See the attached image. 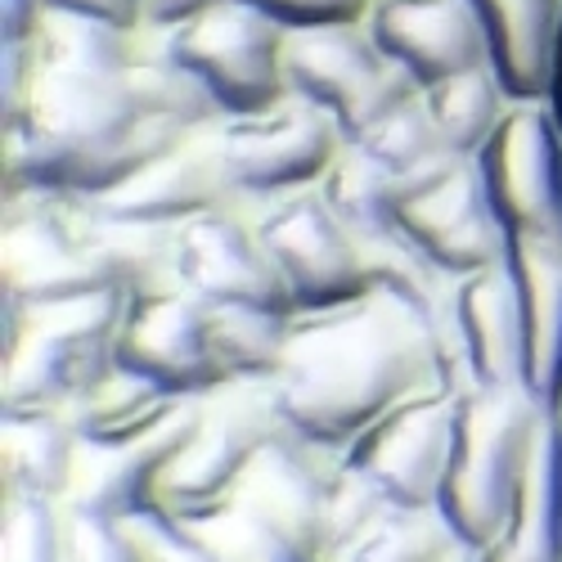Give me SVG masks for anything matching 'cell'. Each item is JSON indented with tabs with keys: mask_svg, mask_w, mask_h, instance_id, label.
<instances>
[{
	"mask_svg": "<svg viewBox=\"0 0 562 562\" xmlns=\"http://www.w3.org/2000/svg\"><path fill=\"white\" fill-rule=\"evenodd\" d=\"M424 387H446L432 338L401 302L373 289L360 302L293 315L270 401L293 432L347 450L373 418Z\"/></svg>",
	"mask_w": 562,
	"mask_h": 562,
	"instance_id": "obj_1",
	"label": "cell"
},
{
	"mask_svg": "<svg viewBox=\"0 0 562 562\" xmlns=\"http://www.w3.org/2000/svg\"><path fill=\"white\" fill-rule=\"evenodd\" d=\"M0 284L19 289L27 306L126 293L109 225L90 199L27 184L0 190Z\"/></svg>",
	"mask_w": 562,
	"mask_h": 562,
	"instance_id": "obj_2",
	"label": "cell"
},
{
	"mask_svg": "<svg viewBox=\"0 0 562 562\" xmlns=\"http://www.w3.org/2000/svg\"><path fill=\"white\" fill-rule=\"evenodd\" d=\"M549 409L527 392H463L459 441L441 486V518L463 549H486L504 522L536 463Z\"/></svg>",
	"mask_w": 562,
	"mask_h": 562,
	"instance_id": "obj_3",
	"label": "cell"
},
{
	"mask_svg": "<svg viewBox=\"0 0 562 562\" xmlns=\"http://www.w3.org/2000/svg\"><path fill=\"white\" fill-rule=\"evenodd\" d=\"M342 450H329L284 418L234 491V508L252 536L261 562H338L334 544V486Z\"/></svg>",
	"mask_w": 562,
	"mask_h": 562,
	"instance_id": "obj_4",
	"label": "cell"
},
{
	"mask_svg": "<svg viewBox=\"0 0 562 562\" xmlns=\"http://www.w3.org/2000/svg\"><path fill=\"white\" fill-rule=\"evenodd\" d=\"M126 311V293L32 306L23 347L0 364V414H64L117 364Z\"/></svg>",
	"mask_w": 562,
	"mask_h": 562,
	"instance_id": "obj_5",
	"label": "cell"
},
{
	"mask_svg": "<svg viewBox=\"0 0 562 562\" xmlns=\"http://www.w3.org/2000/svg\"><path fill=\"white\" fill-rule=\"evenodd\" d=\"M284 36V23L244 5V0H221V5L194 14L190 23L167 27L171 55L203 77L225 117L261 113L289 100Z\"/></svg>",
	"mask_w": 562,
	"mask_h": 562,
	"instance_id": "obj_6",
	"label": "cell"
},
{
	"mask_svg": "<svg viewBox=\"0 0 562 562\" xmlns=\"http://www.w3.org/2000/svg\"><path fill=\"white\" fill-rule=\"evenodd\" d=\"M212 139L248 203H270L311 190V184L329 176V167L347 145L334 113H324L297 95L261 113L221 117L212 126Z\"/></svg>",
	"mask_w": 562,
	"mask_h": 562,
	"instance_id": "obj_7",
	"label": "cell"
},
{
	"mask_svg": "<svg viewBox=\"0 0 562 562\" xmlns=\"http://www.w3.org/2000/svg\"><path fill=\"white\" fill-rule=\"evenodd\" d=\"M257 229L279 274H284L297 311H324L373 293L369 248L329 207L319 184L257 203Z\"/></svg>",
	"mask_w": 562,
	"mask_h": 562,
	"instance_id": "obj_8",
	"label": "cell"
},
{
	"mask_svg": "<svg viewBox=\"0 0 562 562\" xmlns=\"http://www.w3.org/2000/svg\"><path fill=\"white\" fill-rule=\"evenodd\" d=\"M463 392L454 387H424L396 401L387 414L342 450L356 473H364L383 491L387 504L401 508H437L454 441H459Z\"/></svg>",
	"mask_w": 562,
	"mask_h": 562,
	"instance_id": "obj_9",
	"label": "cell"
},
{
	"mask_svg": "<svg viewBox=\"0 0 562 562\" xmlns=\"http://www.w3.org/2000/svg\"><path fill=\"white\" fill-rule=\"evenodd\" d=\"M139 122L145 113L126 86V68L36 50L27 104L10 126H0V135H19L50 149H109Z\"/></svg>",
	"mask_w": 562,
	"mask_h": 562,
	"instance_id": "obj_10",
	"label": "cell"
},
{
	"mask_svg": "<svg viewBox=\"0 0 562 562\" xmlns=\"http://www.w3.org/2000/svg\"><path fill=\"white\" fill-rule=\"evenodd\" d=\"M274 428H279V409L270 401V383H234L199 401L194 428L167 468L158 513L212 508V504L234 499V491L244 486L248 468L257 463Z\"/></svg>",
	"mask_w": 562,
	"mask_h": 562,
	"instance_id": "obj_11",
	"label": "cell"
},
{
	"mask_svg": "<svg viewBox=\"0 0 562 562\" xmlns=\"http://www.w3.org/2000/svg\"><path fill=\"white\" fill-rule=\"evenodd\" d=\"M117 364L145 373L149 383L167 387L180 401H207L234 387L216 347L212 306L184 284L131 297L117 338Z\"/></svg>",
	"mask_w": 562,
	"mask_h": 562,
	"instance_id": "obj_12",
	"label": "cell"
},
{
	"mask_svg": "<svg viewBox=\"0 0 562 562\" xmlns=\"http://www.w3.org/2000/svg\"><path fill=\"white\" fill-rule=\"evenodd\" d=\"M473 162L504 234L562 229V122L549 100H513Z\"/></svg>",
	"mask_w": 562,
	"mask_h": 562,
	"instance_id": "obj_13",
	"label": "cell"
},
{
	"mask_svg": "<svg viewBox=\"0 0 562 562\" xmlns=\"http://www.w3.org/2000/svg\"><path fill=\"white\" fill-rule=\"evenodd\" d=\"M180 284L212 306L297 315V302L261 244L257 207H225L180 225Z\"/></svg>",
	"mask_w": 562,
	"mask_h": 562,
	"instance_id": "obj_14",
	"label": "cell"
},
{
	"mask_svg": "<svg viewBox=\"0 0 562 562\" xmlns=\"http://www.w3.org/2000/svg\"><path fill=\"white\" fill-rule=\"evenodd\" d=\"M396 234L454 279L504 261L508 248V234L491 207V194L473 158L454 162L437 180L405 194L396 212Z\"/></svg>",
	"mask_w": 562,
	"mask_h": 562,
	"instance_id": "obj_15",
	"label": "cell"
},
{
	"mask_svg": "<svg viewBox=\"0 0 562 562\" xmlns=\"http://www.w3.org/2000/svg\"><path fill=\"white\" fill-rule=\"evenodd\" d=\"M225 207H257L239 194L234 184L212 126L184 135L176 149L158 154L149 167H139L131 180H122L113 194L95 199V212L109 221H131V225H167L180 229L207 212Z\"/></svg>",
	"mask_w": 562,
	"mask_h": 562,
	"instance_id": "obj_16",
	"label": "cell"
},
{
	"mask_svg": "<svg viewBox=\"0 0 562 562\" xmlns=\"http://www.w3.org/2000/svg\"><path fill=\"white\" fill-rule=\"evenodd\" d=\"M364 23L383 55L424 90L491 64V36L473 0H369Z\"/></svg>",
	"mask_w": 562,
	"mask_h": 562,
	"instance_id": "obj_17",
	"label": "cell"
},
{
	"mask_svg": "<svg viewBox=\"0 0 562 562\" xmlns=\"http://www.w3.org/2000/svg\"><path fill=\"white\" fill-rule=\"evenodd\" d=\"M454 319L468 383L477 392H527V329L508 261L454 279Z\"/></svg>",
	"mask_w": 562,
	"mask_h": 562,
	"instance_id": "obj_18",
	"label": "cell"
},
{
	"mask_svg": "<svg viewBox=\"0 0 562 562\" xmlns=\"http://www.w3.org/2000/svg\"><path fill=\"white\" fill-rule=\"evenodd\" d=\"M199 418V401L184 405L167 428H158L145 441H131L117 450H86L81 446V468L68 495V508L81 513H104V518H154L162 508V482L176 450L184 446Z\"/></svg>",
	"mask_w": 562,
	"mask_h": 562,
	"instance_id": "obj_19",
	"label": "cell"
},
{
	"mask_svg": "<svg viewBox=\"0 0 562 562\" xmlns=\"http://www.w3.org/2000/svg\"><path fill=\"white\" fill-rule=\"evenodd\" d=\"M392 68L383 45L373 41L364 19H338V23H306L289 27L284 36V81L289 95L311 100L324 113H342L356 95L379 81Z\"/></svg>",
	"mask_w": 562,
	"mask_h": 562,
	"instance_id": "obj_20",
	"label": "cell"
},
{
	"mask_svg": "<svg viewBox=\"0 0 562 562\" xmlns=\"http://www.w3.org/2000/svg\"><path fill=\"white\" fill-rule=\"evenodd\" d=\"M508 274L527 329V392L540 409H562V229L508 234Z\"/></svg>",
	"mask_w": 562,
	"mask_h": 562,
	"instance_id": "obj_21",
	"label": "cell"
},
{
	"mask_svg": "<svg viewBox=\"0 0 562 562\" xmlns=\"http://www.w3.org/2000/svg\"><path fill=\"white\" fill-rule=\"evenodd\" d=\"M184 405H194V401H180L167 387L149 383L145 373H135L126 364H113L104 379L90 383L64 414H68V424L77 428L86 450H117V446L145 441L158 428H167Z\"/></svg>",
	"mask_w": 562,
	"mask_h": 562,
	"instance_id": "obj_22",
	"label": "cell"
},
{
	"mask_svg": "<svg viewBox=\"0 0 562 562\" xmlns=\"http://www.w3.org/2000/svg\"><path fill=\"white\" fill-rule=\"evenodd\" d=\"M81 468V437L68 414H0V495L68 504Z\"/></svg>",
	"mask_w": 562,
	"mask_h": 562,
	"instance_id": "obj_23",
	"label": "cell"
},
{
	"mask_svg": "<svg viewBox=\"0 0 562 562\" xmlns=\"http://www.w3.org/2000/svg\"><path fill=\"white\" fill-rule=\"evenodd\" d=\"M486 36L491 64L513 100H549L553 45L562 23V0H473Z\"/></svg>",
	"mask_w": 562,
	"mask_h": 562,
	"instance_id": "obj_24",
	"label": "cell"
},
{
	"mask_svg": "<svg viewBox=\"0 0 562 562\" xmlns=\"http://www.w3.org/2000/svg\"><path fill=\"white\" fill-rule=\"evenodd\" d=\"M126 86L145 117H162V122L190 126V131H207L225 117L221 104L212 100V90L203 86V77L171 55L167 27H135Z\"/></svg>",
	"mask_w": 562,
	"mask_h": 562,
	"instance_id": "obj_25",
	"label": "cell"
},
{
	"mask_svg": "<svg viewBox=\"0 0 562 562\" xmlns=\"http://www.w3.org/2000/svg\"><path fill=\"white\" fill-rule=\"evenodd\" d=\"M424 104L441 131V139L459 158H477L486 149V139L513 109L508 86L499 81L495 64H477L468 72H454L437 86L424 90Z\"/></svg>",
	"mask_w": 562,
	"mask_h": 562,
	"instance_id": "obj_26",
	"label": "cell"
},
{
	"mask_svg": "<svg viewBox=\"0 0 562 562\" xmlns=\"http://www.w3.org/2000/svg\"><path fill=\"white\" fill-rule=\"evenodd\" d=\"M356 149H364L405 194H414L418 184H428L441 171H450L454 162H463L441 139V131H437V122L424 104V90H418L409 104H401L392 117H383L369 135H360Z\"/></svg>",
	"mask_w": 562,
	"mask_h": 562,
	"instance_id": "obj_27",
	"label": "cell"
},
{
	"mask_svg": "<svg viewBox=\"0 0 562 562\" xmlns=\"http://www.w3.org/2000/svg\"><path fill=\"white\" fill-rule=\"evenodd\" d=\"M319 194L329 199V207L347 221L356 239L379 244L396 234V212L405 203V190L364 149L342 145L338 162L319 180Z\"/></svg>",
	"mask_w": 562,
	"mask_h": 562,
	"instance_id": "obj_28",
	"label": "cell"
},
{
	"mask_svg": "<svg viewBox=\"0 0 562 562\" xmlns=\"http://www.w3.org/2000/svg\"><path fill=\"white\" fill-rule=\"evenodd\" d=\"M463 544L441 518V508H401L387 504L373 527H364L338 562H450Z\"/></svg>",
	"mask_w": 562,
	"mask_h": 562,
	"instance_id": "obj_29",
	"label": "cell"
},
{
	"mask_svg": "<svg viewBox=\"0 0 562 562\" xmlns=\"http://www.w3.org/2000/svg\"><path fill=\"white\" fill-rule=\"evenodd\" d=\"M289 324H293V315L212 306V329H216V347H221L229 379L234 383H274V373L284 369V356H289Z\"/></svg>",
	"mask_w": 562,
	"mask_h": 562,
	"instance_id": "obj_30",
	"label": "cell"
},
{
	"mask_svg": "<svg viewBox=\"0 0 562 562\" xmlns=\"http://www.w3.org/2000/svg\"><path fill=\"white\" fill-rule=\"evenodd\" d=\"M0 562H68V504L0 495Z\"/></svg>",
	"mask_w": 562,
	"mask_h": 562,
	"instance_id": "obj_31",
	"label": "cell"
},
{
	"mask_svg": "<svg viewBox=\"0 0 562 562\" xmlns=\"http://www.w3.org/2000/svg\"><path fill=\"white\" fill-rule=\"evenodd\" d=\"M68 562H171L149 518H104L68 508Z\"/></svg>",
	"mask_w": 562,
	"mask_h": 562,
	"instance_id": "obj_32",
	"label": "cell"
},
{
	"mask_svg": "<svg viewBox=\"0 0 562 562\" xmlns=\"http://www.w3.org/2000/svg\"><path fill=\"white\" fill-rule=\"evenodd\" d=\"M36 72V45L32 41H0V126H10L32 90Z\"/></svg>",
	"mask_w": 562,
	"mask_h": 562,
	"instance_id": "obj_33",
	"label": "cell"
},
{
	"mask_svg": "<svg viewBox=\"0 0 562 562\" xmlns=\"http://www.w3.org/2000/svg\"><path fill=\"white\" fill-rule=\"evenodd\" d=\"M244 5L279 19L284 27H306V23H338V19H364L369 0H244Z\"/></svg>",
	"mask_w": 562,
	"mask_h": 562,
	"instance_id": "obj_34",
	"label": "cell"
},
{
	"mask_svg": "<svg viewBox=\"0 0 562 562\" xmlns=\"http://www.w3.org/2000/svg\"><path fill=\"white\" fill-rule=\"evenodd\" d=\"M45 10H68V14H90L117 27H145V0H45Z\"/></svg>",
	"mask_w": 562,
	"mask_h": 562,
	"instance_id": "obj_35",
	"label": "cell"
},
{
	"mask_svg": "<svg viewBox=\"0 0 562 562\" xmlns=\"http://www.w3.org/2000/svg\"><path fill=\"white\" fill-rule=\"evenodd\" d=\"M45 0H0V41H32Z\"/></svg>",
	"mask_w": 562,
	"mask_h": 562,
	"instance_id": "obj_36",
	"label": "cell"
},
{
	"mask_svg": "<svg viewBox=\"0 0 562 562\" xmlns=\"http://www.w3.org/2000/svg\"><path fill=\"white\" fill-rule=\"evenodd\" d=\"M221 0H145V27H180Z\"/></svg>",
	"mask_w": 562,
	"mask_h": 562,
	"instance_id": "obj_37",
	"label": "cell"
},
{
	"mask_svg": "<svg viewBox=\"0 0 562 562\" xmlns=\"http://www.w3.org/2000/svg\"><path fill=\"white\" fill-rule=\"evenodd\" d=\"M549 104L562 122V23H558V45H553V86H549Z\"/></svg>",
	"mask_w": 562,
	"mask_h": 562,
	"instance_id": "obj_38",
	"label": "cell"
},
{
	"mask_svg": "<svg viewBox=\"0 0 562 562\" xmlns=\"http://www.w3.org/2000/svg\"><path fill=\"white\" fill-rule=\"evenodd\" d=\"M450 562H477V558H473V549H463V553H459V558H450Z\"/></svg>",
	"mask_w": 562,
	"mask_h": 562,
	"instance_id": "obj_39",
	"label": "cell"
}]
</instances>
